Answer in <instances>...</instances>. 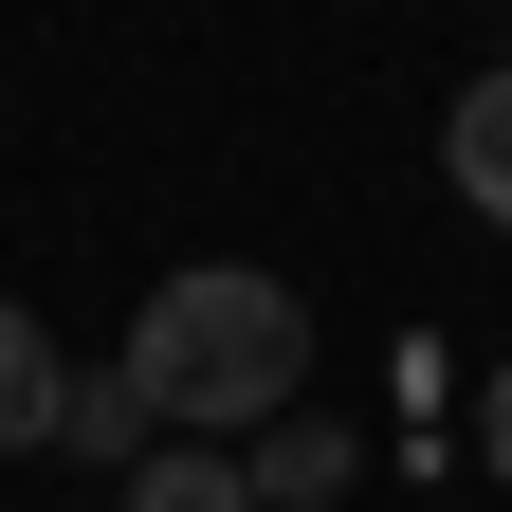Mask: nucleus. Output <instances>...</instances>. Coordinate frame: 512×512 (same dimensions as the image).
Here are the masks:
<instances>
[{
    "mask_svg": "<svg viewBox=\"0 0 512 512\" xmlns=\"http://www.w3.org/2000/svg\"><path fill=\"white\" fill-rule=\"evenodd\" d=\"M238 476H256V512H330V494L366 476V439H348V421H311V403H293L275 439H238Z\"/></svg>",
    "mask_w": 512,
    "mask_h": 512,
    "instance_id": "2",
    "label": "nucleus"
},
{
    "mask_svg": "<svg viewBox=\"0 0 512 512\" xmlns=\"http://www.w3.org/2000/svg\"><path fill=\"white\" fill-rule=\"evenodd\" d=\"M476 439H494V476H512V366H494V384H476Z\"/></svg>",
    "mask_w": 512,
    "mask_h": 512,
    "instance_id": "7",
    "label": "nucleus"
},
{
    "mask_svg": "<svg viewBox=\"0 0 512 512\" xmlns=\"http://www.w3.org/2000/svg\"><path fill=\"white\" fill-rule=\"evenodd\" d=\"M128 512H256V476L220 458V439H165V458L128 476Z\"/></svg>",
    "mask_w": 512,
    "mask_h": 512,
    "instance_id": "6",
    "label": "nucleus"
},
{
    "mask_svg": "<svg viewBox=\"0 0 512 512\" xmlns=\"http://www.w3.org/2000/svg\"><path fill=\"white\" fill-rule=\"evenodd\" d=\"M439 165H458V202H476V220H512V74H476L458 110H439Z\"/></svg>",
    "mask_w": 512,
    "mask_h": 512,
    "instance_id": "4",
    "label": "nucleus"
},
{
    "mask_svg": "<svg viewBox=\"0 0 512 512\" xmlns=\"http://www.w3.org/2000/svg\"><path fill=\"white\" fill-rule=\"evenodd\" d=\"M55 403H74V366H55V330L0 293V458H55Z\"/></svg>",
    "mask_w": 512,
    "mask_h": 512,
    "instance_id": "3",
    "label": "nucleus"
},
{
    "mask_svg": "<svg viewBox=\"0 0 512 512\" xmlns=\"http://www.w3.org/2000/svg\"><path fill=\"white\" fill-rule=\"evenodd\" d=\"M55 458H128V476L165 458V421L128 403V366H74V403H55Z\"/></svg>",
    "mask_w": 512,
    "mask_h": 512,
    "instance_id": "5",
    "label": "nucleus"
},
{
    "mask_svg": "<svg viewBox=\"0 0 512 512\" xmlns=\"http://www.w3.org/2000/svg\"><path fill=\"white\" fill-rule=\"evenodd\" d=\"M128 403L147 421H183V439H275L293 403H311V293L293 275H256V256H183V275L128 311Z\"/></svg>",
    "mask_w": 512,
    "mask_h": 512,
    "instance_id": "1",
    "label": "nucleus"
}]
</instances>
